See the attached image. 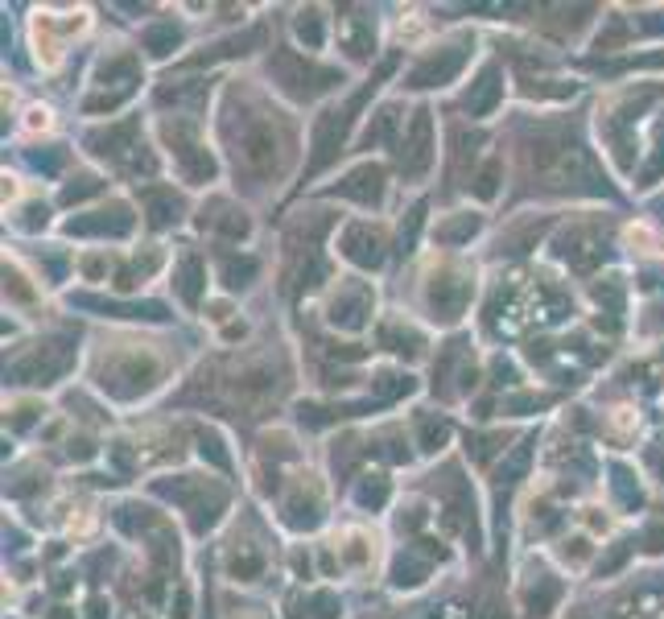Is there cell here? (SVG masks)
<instances>
[{"label": "cell", "mask_w": 664, "mask_h": 619, "mask_svg": "<svg viewBox=\"0 0 664 619\" xmlns=\"http://www.w3.org/2000/svg\"><path fill=\"white\" fill-rule=\"evenodd\" d=\"M91 25V9H37L29 21V45H34L42 71H55L66 58L71 42Z\"/></svg>", "instance_id": "4"}, {"label": "cell", "mask_w": 664, "mask_h": 619, "mask_svg": "<svg viewBox=\"0 0 664 619\" xmlns=\"http://www.w3.org/2000/svg\"><path fill=\"white\" fill-rule=\"evenodd\" d=\"M170 281H178V297L186 305H194L198 297L207 294V261L198 252H173Z\"/></svg>", "instance_id": "12"}, {"label": "cell", "mask_w": 664, "mask_h": 619, "mask_svg": "<svg viewBox=\"0 0 664 619\" xmlns=\"http://www.w3.org/2000/svg\"><path fill=\"white\" fill-rule=\"evenodd\" d=\"M157 145L165 149V162L182 178V186H215L219 157L207 141V128L190 120V112H165L157 120Z\"/></svg>", "instance_id": "3"}, {"label": "cell", "mask_w": 664, "mask_h": 619, "mask_svg": "<svg viewBox=\"0 0 664 619\" xmlns=\"http://www.w3.org/2000/svg\"><path fill=\"white\" fill-rule=\"evenodd\" d=\"M232 619H277L269 607H248V611H235Z\"/></svg>", "instance_id": "16"}, {"label": "cell", "mask_w": 664, "mask_h": 619, "mask_svg": "<svg viewBox=\"0 0 664 619\" xmlns=\"http://www.w3.org/2000/svg\"><path fill=\"white\" fill-rule=\"evenodd\" d=\"M334 557H339V570H351V574H363L372 562L380 557L376 541H372V529L363 524H347L339 533V545H334Z\"/></svg>", "instance_id": "11"}, {"label": "cell", "mask_w": 664, "mask_h": 619, "mask_svg": "<svg viewBox=\"0 0 664 619\" xmlns=\"http://www.w3.org/2000/svg\"><path fill=\"white\" fill-rule=\"evenodd\" d=\"M396 145H401V178H409V186L430 178V170L438 165V128L430 120V108H417L413 116H404Z\"/></svg>", "instance_id": "7"}, {"label": "cell", "mask_w": 664, "mask_h": 619, "mask_svg": "<svg viewBox=\"0 0 664 619\" xmlns=\"http://www.w3.org/2000/svg\"><path fill=\"white\" fill-rule=\"evenodd\" d=\"M87 376L104 401L136 404L157 396L173 380V355L165 343L136 331H112L91 343Z\"/></svg>", "instance_id": "2"}, {"label": "cell", "mask_w": 664, "mask_h": 619, "mask_svg": "<svg viewBox=\"0 0 664 619\" xmlns=\"http://www.w3.org/2000/svg\"><path fill=\"white\" fill-rule=\"evenodd\" d=\"M87 611H91L87 619H112V603L104 599V594H91V599H87Z\"/></svg>", "instance_id": "15"}, {"label": "cell", "mask_w": 664, "mask_h": 619, "mask_svg": "<svg viewBox=\"0 0 664 619\" xmlns=\"http://www.w3.org/2000/svg\"><path fill=\"white\" fill-rule=\"evenodd\" d=\"M503 99V75L495 71V66H483V71L475 75V83H471V95H467V108L475 120H483L487 112L495 108Z\"/></svg>", "instance_id": "13"}, {"label": "cell", "mask_w": 664, "mask_h": 619, "mask_svg": "<svg viewBox=\"0 0 664 619\" xmlns=\"http://www.w3.org/2000/svg\"><path fill=\"white\" fill-rule=\"evenodd\" d=\"M25 133H55V108L50 104H29L25 116H21Z\"/></svg>", "instance_id": "14"}, {"label": "cell", "mask_w": 664, "mask_h": 619, "mask_svg": "<svg viewBox=\"0 0 664 619\" xmlns=\"http://www.w3.org/2000/svg\"><path fill=\"white\" fill-rule=\"evenodd\" d=\"M331 244H334V256H342L351 269H380V261L388 252V227L376 224L372 215L342 219Z\"/></svg>", "instance_id": "8"}, {"label": "cell", "mask_w": 664, "mask_h": 619, "mask_svg": "<svg viewBox=\"0 0 664 619\" xmlns=\"http://www.w3.org/2000/svg\"><path fill=\"white\" fill-rule=\"evenodd\" d=\"M334 195H342V198L360 195V206H368V211H380V206H384V195H388V170L380 162L351 165V170L342 174V182L334 186Z\"/></svg>", "instance_id": "10"}, {"label": "cell", "mask_w": 664, "mask_h": 619, "mask_svg": "<svg viewBox=\"0 0 664 619\" xmlns=\"http://www.w3.org/2000/svg\"><path fill=\"white\" fill-rule=\"evenodd\" d=\"M326 323L339 331H363L376 323V289L368 277H334L331 294L322 302Z\"/></svg>", "instance_id": "5"}, {"label": "cell", "mask_w": 664, "mask_h": 619, "mask_svg": "<svg viewBox=\"0 0 664 619\" xmlns=\"http://www.w3.org/2000/svg\"><path fill=\"white\" fill-rule=\"evenodd\" d=\"M170 479H173L170 500L178 504V512L190 521V529H194V533L215 529L219 512H211L207 500H211V495H232V492H227L215 475H170Z\"/></svg>", "instance_id": "9"}, {"label": "cell", "mask_w": 664, "mask_h": 619, "mask_svg": "<svg viewBox=\"0 0 664 619\" xmlns=\"http://www.w3.org/2000/svg\"><path fill=\"white\" fill-rule=\"evenodd\" d=\"M467 58H475V42L471 37H446L441 45H421L417 50L413 75H409V87H450V83L462 75Z\"/></svg>", "instance_id": "6"}, {"label": "cell", "mask_w": 664, "mask_h": 619, "mask_svg": "<svg viewBox=\"0 0 664 619\" xmlns=\"http://www.w3.org/2000/svg\"><path fill=\"white\" fill-rule=\"evenodd\" d=\"M243 79H232L219 91V145H223L227 170L235 186L277 190L281 178L293 170L302 128L289 112L277 108V99L256 87H240Z\"/></svg>", "instance_id": "1"}]
</instances>
